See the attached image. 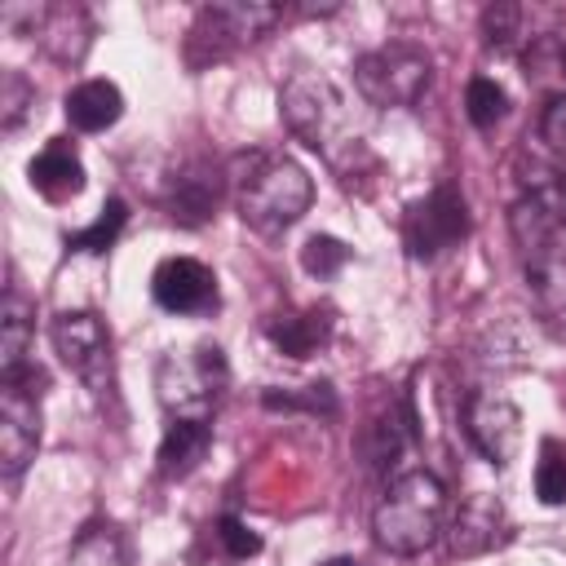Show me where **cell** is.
I'll return each mask as SVG.
<instances>
[{
  "label": "cell",
  "instance_id": "6da1fadb",
  "mask_svg": "<svg viewBox=\"0 0 566 566\" xmlns=\"http://www.w3.org/2000/svg\"><path fill=\"white\" fill-rule=\"evenodd\" d=\"M239 190H234V208L243 217V226H252L256 234H283L287 226H296L310 203H314V181L310 172L279 150H252L239 159Z\"/></svg>",
  "mask_w": 566,
  "mask_h": 566
},
{
  "label": "cell",
  "instance_id": "7a4b0ae2",
  "mask_svg": "<svg viewBox=\"0 0 566 566\" xmlns=\"http://www.w3.org/2000/svg\"><path fill=\"white\" fill-rule=\"evenodd\" d=\"M447 526V486L429 469H407L389 478L380 504L371 509V539L394 557L424 553Z\"/></svg>",
  "mask_w": 566,
  "mask_h": 566
},
{
  "label": "cell",
  "instance_id": "3957f363",
  "mask_svg": "<svg viewBox=\"0 0 566 566\" xmlns=\"http://www.w3.org/2000/svg\"><path fill=\"white\" fill-rule=\"evenodd\" d=\"M433 84V57L420 44L394 40L354 62V88L376 111H407L416 106Z\"/></svg>",
  "mask_w": 566,
  "mask_h": 566
},
{
  "label": "cell",
  "instance_id": "277c9868",
  "mask_svg": "<svg viewBox=\"0 0 566 566\" xmlns=\"http://www.w3.org/2000/svg\"><path fill=\"white\" fill-rule=\"evenodd\" d=\"M283 22V4H256V0H221L203 4L186 35V62L199 71L208 62L230 57L243 44H256Z\"/></svg>",
  "mask_w": 566,
  "mask_h": 566
},
{
  "label": "cell",
  "instance_id": "5b68a950",
  "mask_svg": "<svg viewBox=\"0 0 566 566\" xmlns=\"http://www.w3.org/2000/svg\"><path fill=\"white\" fill-rule=\"evenodd\" d=\"M226 380L230 367L217 345H199L190 354H164L155 363V394L172 420H208Z\"/></svg>",
  "mask_w": 566,
  "mask_h": 566
},
{
  "label": "cell",
  "instance_id": "8992f818",
  "mask_svg": "<svg viewBox=\"0 0 566 566\" xmlns=\"http://www.w3.org/2000/svg\"><path fill=\"white\" fill-rule=\"evenodd\" d=\"M279 115L296 142H305L310 150H323L327 159H336V142H349L345 137V97L318 71H296L283 80Z\"/></svg>",
  "mask_w": 566,
  "mask_h": 566
},
{
  "label": "cell",
  "instance_id": "52a82bcc",
  "mask_svg": "<svg viewBox=\"0 0 566 566\" xmlns=\"http://www.w3.org/2000/svg\"><path fill=\"white\" fill-rule=\"evenodd\" d=\"M57 358L93 389V398L115 394V354H111V332L93 310H66L49 327Z\"/></svg>",
  "mask_w": 566,
  "mask_h": 566
},
{
  "label": "cell",
  "instance_id": "ba28073f",
  "mask_svg": "<svg viewBox=\"0 0 566 566\" xmlns=\"http://www.w3.org/2000/svg\"><path fill=\"white\" fill-rule=\"evenodd\" d=\"M44 371L27 367L18 380H0V473L13 482L40 447V389Z\"/></svg>",
  "mask_w": 566,
  "mask_h": 566
},
{
  "label": "cell",
  "instance_id": "9c48e42d",
  "mask_svg": "<svg viewBox=\"0 0 566 566\" xmlns=\"http://www.w3.org/2000/svg\"><path fill=\"white\" fill-rule=\"evenodd\" d=\"M469 234V208H464V195L442 181L433 186L424 199H416L402 217V243L416 261H433L442 256L447 248H455L460 239Z\"/></svg>",
  "mask_w": 566,
  "mask_h": 566
},
{
  "label": "cell",
  "instance_id": "30bf717a",
  "mask_svg": "<svg viewBox=\"0 0 566 566\" xmlns=\"http://www.w3.org/2000/svg\"><path fill=\"white\" fill-rule=\"evenodd\" d=\"M464 433H469V442L495 464V469H504L513 455H517V447H522V411H517V402L509 398V394H495V389H473L469 398H464Z\"/></svg>",
  "mask_w": 566,
  "mask_h": 566
},
{
  "label": "cell",
  "instance_id": "8fae6325",
  "mask_svg": "<svg viewBox=\"0 0 566 566\" xmlns=\"http://www.w3.org/2000/svg\"><path fill=\"white\" fill-rule=\"evenodd\" d=\"M150 292L168 314H203L217 305V274L195 256H168L155 265Z\"/></svg>",
  "mask_w": 566,
  "mask_h": 566
},
{
  "label": "cell",
  "instance_id": "7c38bea8",
  "mask_svg": "<svg viewBox=\"0 0 566 566\" xmlns=\"http://www.w3.org/2000/svg\"><path fill=\"white\" fill-rule=\"evenodd\" d=\"M451 553L455 557H478V553H491L495 544L509 539V522H504V504L495 495H464L460 509L451 513Z\"/></svg>",
  "mask_w": 566,
  "mask_h": 566
},
{
  "label": "cell",
  "instance_id": "4fadbf2b",
  "mask_svg": "<svg viewBox=\"0 0 566 566\" xmlns=\"http://www.w3.org/2000/svg\"><path fill=\"white\" fill-rule=\"evenodd\" d=\"M217 199H221V168L212 159H190L168 181V217L177 226H203L208 217H217Z\"/></svg>",
  "mask_w": 566,
  "mask_h": 566
},
{
  "label": "cell",
  "instance_id": "5bb4252c",
  "mask_svg": "<svg viewBox=\"0 0 566 566\" xmlns=\"http://www.w3.org/2000/svg\"><path fill=\"white\" fill-rule=\"evenodd\" d=\"M509 234H513V248H517L522 265H535V261L562 252L557 208H548V203H539L531 195H517L513 199V208H509Z\"/></svg>",
  "mask_w": 566,
  "mask_h": 566
},
{
  "label": "cell",
  "instance_id": "9a60e30c",
  "mask_svg": "<svg viewBox=\"0 0 566 566\" xmlns=\"http://www.w3.org/2000/svg\"><path fill=\"white\" fill-rule=\"evenodd\" d=\"M35 35H40V44H44V53L53 62L80 66L88 44H93V18L80 4H49L40 13V22H35Z\"/></svg>",
  "mask_w": 566,
  "mask_h": 566
},
{
  "label": "cell",
  "instance_id": "2e32d148",
  "mask_svg": "<svg viewBox=\"0 0 566 566\" xmlns=\"http://www.w3.org/2000/svg\"><path fill=\"white\" fill-rule=\"evenodd\" d=\"M31 336H35V305L9 287L0 301V380H18L31 367Z\"/></svg>",
  "mask_w": 566,
  "mask_h": 566
},
{
  "label": "cell",
  "instance_id": "e0dca14e",
  "mask_svg": "<svg viewBox=\"0 0 566 566\" xmlns=\"http://www.w3.org/2000/svg\"><path fill=\"white\" fill-rule=\"evenodd\" d=\"M124 115V93L115 80H80L66 93V119L75 133H106Z\"/></svg>",
  "mask_w": 566,
  "mask_h": 566
},
{
  "label": "cell",
  "instance_id": "ac0fdd59",
  "mask_svg": "<svg viewBox=\"0 0 566 566\" xmlns=\"http://www.w3.org/2000/svg\"><path fill=\"white\" fill-rule=\"evenodd\" d=\"M31 186L44 195V199H71L84 190V164L75 155V146L66 137H53L35 159H31Z\"/></svg>",
  "mask_w": 566,
  "mask_h": 566
},
{
  "label": "cell",
  "instance_id": "d6986e66",
  "mask_svg": "<svg viewBox=\"0 0 566 566\" xmlns=\"http://www.w3.org/2000/svg\"><path fill=\"white\" fill-rule=\"evenodd\" d=\"M522 274H526V292L539 323H548L553 332H566V252L522 265Z\"/></svg>",
  "mask_w": 566,
  "mask_h": 566
},
{
  "label": "cell",
  "instance_id": "ffe728a7",
  "mask_svg": "<svg viewBox=\"0 0 566 566\" xmlns=\"http://www.w3.org/2000/svg\"><path fill=\"white\" fill-rule=\"evenodd\" d=\"M212 429L208 420H168L164 438H159V473L164 478H186L199 469V460L208 455Z\"/></svg>",
  "mask_w": 566,
  "mask_h": 566
},
{
  "label": "cell",
  "instance_id": "44dd1931",
  "mask_svg": "<svg viewBox=\"0 0 566 566\" xmlns=\"http://www.w3.org/2000/svg\"><path fill=\"white\" fill-rule=\"evenodd\" d=\"M265 332L287 358H310L332 336V318L327 310H292V314H274Z\"/></svg>",
  "mask_w": 566,
  "mask_h": 566
},
{
  "label": "cell",
  "instance_id": "7402d4cb",
  "mask_svg": "<svg viewBox=\"0 0 566 566\" xmlns=\"http://www.w3.org/2000/svg\"><path fill=\"white\" fill-rule=\"evenodd\" d=\"M513 172H517V181H522V195H531V199H539V203H548V208H557V195H562V164L544 150H535V146H522L517 155H513Z\"/></svg>",
  "mask_w": 566,
  "mask_h": 566
},
{
  "label": "cell",
  "instance_id": "603a6c76",
  "mask_svg": "<svg viewBox=\"0 0 566 566\" xmlns=\"http://www.w3.org/2000/svg\"><path fill=\"white\" fill-rule=\"evenodd\" d=\"M522 71H526V84H535L539 93H548V97L566 93V49L553 35H535L526 44Z\"/></svg>",
  "mask_w": 566,
  "mask_h": 566
},
{
  "label": "cell",
  "instance_id": "cb8c5ba5",
  "mask_svg": "<svg viewBox=\"0 0 566 566\" xmlns=\"http://www.w3.org/2000/svg\"><path fill=\"white\" fill-rule=\"evenodd\" d=\"M504 106H509V97H504V88L491 75H473L469 80V88H464V115H469L473 128H495L504 119Z\"/></svg>",
  "mask_w": 566,
  "mask_h": 566
},
{
  "label": "cell",
  "instance_id": "d4e9b609",
  "mask_svg": "<svg viewBox=\"0 0 566 566\" xmlns=\"http://www.w3.org/2000/svg\"><path fill=\"white\" fill-rule=\"evenodd\" d=\"M31 111H35V84L22 71H4L0 75V128L18 133Z\"/></svg>",
  "mask_w": 566,
  "mask_h": 566
},
{
  "label": "cell",
  "instance_id": "484cf974",
  "mask_svg": "<svg viewBox=\"0 0 566 566\" xmlns=\"http://www.w3.org/2000/svg\"><path fill=\"white\" fill-rule=\"evenodd\" d=\"M124 221H128V203H124V199H106V208L97 212V221H93L88 230L71 234L66 248H75V252H106V248L119 239Z\"/></svg>",
  "mask_w": 566,
  "mask_h": 566
},
{
  "label": "cell",
  "instance_id": "4316f807",
  "mask_svg": "<svg viewBox=\"0 0 566 566\" xmlns=\"http://www.w3.org/2000/svg\"><path fill=\"white\" fill-rule=\"evenodd\" d=\"M71 566H124V548H119V535L115 526H88L75 548H71Z\"/></svg>",
  "mask_w": 566,
  "mask_h": 566
},
{
  "label": "cell",
  "instance_id": "83f0119b",
  "mask_svg": "<svg viewBox=\"0 0 566 566\" xmlns=\"http://www.w3.org/2000/svg\"><path fill=\"white\" fill-rule=\"evenodd\" d=\"M535 495L544 504H566V447L553 438L539 447V460H535Z\"/></svg>",
  "mask_w": 566,
  "mask_h": 566
},
{
  "label": "cell",
  "instance_id": "f1b7e54d",
  "mask_svg": "<svg viewBox=\"0 0 566 566\" xmlns=\"http://www.w3.org/2000/svg\"><path fill=\"white\" fill-rule=\"evenodd\" d=\"M517 35H522V9L513 0H495L482 9V44L486 49L504 53L517 44Z\"/></svg>",
  "mask_w": 566,
  "mask_h": 566
},
{
  "label": "cell",
  "instance_id": "f546056e",
  "mask_svg": "<svg viewBox=\"0 0 566 566\" xmlns=\"http://www.w3.org/2000/svg\"><path fill=\"white\" fill-rule=\"evenodd\" d=\"M345 261H349V248H345L336 234H314V239H305V248H301V265H305V274H314V279H332Z\"/></svg>",
  "mask_w": 566,
  "mask_h": 566
},
{
  "label": "cell",
  "instance_id": "4dcf8cb0",
  "mask_svg": "<svg viewBox=\"0 0 566 566\" xmlns=\"http://www.w3.org/2000/svg\"><path fill=\"white\" fill-rule=\"evenodd\" d=\"M539 142H544V150L557 164H566V93L544 102V111H539Z\"/></svg>",
  "mask_w": 566,
  "mask_h": 566
},
{
  "label": "cell",
  "instance_id": "1f68e13d",
  "mask_svg": "<svg viewBox=\"0 0 566 566\" xmlns=\"http://www.w3.org/2000/svg\"><path fill=\"white\" fill-rule=\"evenodd\" d=\"M367 433H371V464H389L402 451V416L380 411Z\"/></svg>",
  "mask_w": 566,
  "mask_h": 566
},
{
  "label": "cell",
  "instance_id": "d6a6232c",
  "mask_svg": "<svg viewBox=\"0 0 566 566\" xmlns=\"http://www.w3.org/2000/svg\"><path fill=\"white\" fill-rule=\"evenodd\" d=\"M221 544H226V553L230 557H256L261 553V535L252 531V526H243L239 517H221Z\"/></svg>",
  "mask_w": 566,
  "mask_h": 566
},
{
  "label": "cell",
  "instance_id": "836d02e7",
  "mask_svg": "<svg viewBox=\"0 0 566 566\" xmlns=\"http://www.w3.org/2000/svg\"><path fill=\"white\" fill-rule=\"evenodd\" d=\"M557 221H562V230H566V177H562V195H557Z\"/></svg>",
  "mask_w": 566,
  "mask_h": 566
},
{
  "label": "cell",
  "instance_id": "e575fe53",
  "mask_svg": "<svg viewBox=\"0 0 566 566\" xmlns=\"http://www.w3.org/2000/svg\"><path fill=\"white\" fill-rule=\"evenodd\" d=\"M323 566H363V562H354V557H332V562H323Z\"/></svg>",
  "mask_w": 566,
  "mask_h": 566
}]
</instances>
